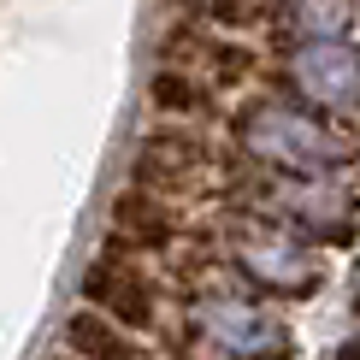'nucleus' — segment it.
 <instances>
[{
  "mask_svg": "<svg viewBox=\"0 0 360 360\" xmlns=\"http://www.w3.org/2000/svg\"><path fill=\"white\" fill-rule=\"evenodd\" d=\"M224 160L231 154H224L201 124H166V118H160L142 136L136 160H130V184L160 189V195H172V201H195V195L224 172Z\"/></svg>",
  "mask_w": 360,
  "mask_h": 360,
  "instance_id": "20e7f679",
  "label": "nucleus"
},
{
  "mask_svg": "<svg viewBox=\"0 0 360 360\" xmlns=\"http://www.w3.org/2000/svg\"><path fill=\"white\" fill-rule=\"evenodd\" d=\"M53 360H71V354H53Z\"/></svg>",
  "mask_w": 360,
  "mask_h": 360,
  "instance_id": "4468645a",
  "label": "nucleus"
},
{
  "mask_svg": "<svg viewBox=\"0 0 360 360\" xmlns=\"http://www.w3.org/2000/svg\"><path fill=\"white\" fill-rule=\"evenodd\" d=\"M172 12H184V24L219 30V36H248V30L272 24V0H172Z\"/></svg>",
  "mask_w": 360,
  "mask_h": 360,
  "instance_id": "9b49d317",
  "label": "nucleus"
},
{
  "mask_svg": "<svg viewBox=\"0 0 360 360\" xmlns=\"http://www.w3.org/2000/svg\"><path fill=\"white\" fill-rule=\"evenodd\" d=\"M231 130H236V148H243L248 160L278 166V172H302V177L331 172V166H342V154H349V148H342L307 107H295V101H272V95L236 107Z\"/></svg>",
  "mask_w": 360,
  "mask_h": 360,
  "instance_id": "f03ea898",
  "label": "nucleus"
},
{
  "mask_svg": "<svg viewBox=\"0 0 360 360\" xmlns=\"http://www.w3.org/2000/svg\"><path fill=\"white\" fill-rule=\"evenodd\" d=\"M290 213L302 219L307 231H342V224H349V207H342L337 189H302V195H290Z\"/></svg>",
  "mask_w": 360,
  "mask_h": 360,
  "instance_id": "ddd939ff",
  "label": "nucleus"
},
{
  "mask_svg": "<svg viewBox=\"0 0 360 360\" xmlns=\"http://www.w3.org/2000/svg\"><path fill=\"white\" fill-rule=\"evenodd\" d=\"M295 24H302V41H342L349 0H295Z\"/></svg>",
  "mask_w": 360,
  "mask_h": 360,
  "instance_id": "f8f14e48",
  "label": "nucleus"
},
{
  "mask_svg": "<svg viewBox=\"0 0 360 360\" xmlns=\"http://www.w3.org/2000/svg\"><path fill=\"white\" fill-rule=\"evenodd\" d=\"M77 295H83L89 313L124 325L130 337H148V342L172 337L177 313L166 307V283L154 278V266H148V260H136V254H124V248H101L95 260L83 266Z\"/></svg>",
  "mask_w": 360,
  "mask_h": 360,
  "instance_id": "7ed1b4c3",
  "label": "nucleus"
},
{
  "mask_svg": "<svg viewBox=\"0 0 360 360\" xmlns=\"http://www.w3.org/2000/svg\"><path fill=\"white\" fill-rule=\"evenodd\" d=\"M231 260H236V272L248 283L278 290V295H307L313 278H319L307 243L290 236V231H272V224H243V231L231 236Z\"/></svg>",
  "mask_w": 360,
  "mask_h": 360,
  "instance_id": "423d86ee",
  "label": "nucleus"
},
{
  "mask_svg": "<svg viewBox=\"0 0 360 360\" xmlns=\"http://www.w3.org/2000/svg\"><path fill=\"white\" fill-rule=\"evenodd\" d=\"M290 83L325 112L354 107L360 101V48H349V41H302L290 53Z\"/></svg>",
  "mask_w": 360,
  "mask_h": 360,
  "instance_id": "6e6552de",
  "label": "nucleus"
},
{
  "mask_svg": "<svg viewBox=\"0 0 360 360\" xmlns=\"http://www.w3.org/2000/svg\"><path fill=\"white\" fill-rule=\"evenodd\" d=\"M148 101H154V112L166 118V124H213V118H224V95L219 89L189 77V71H177V65H154Z\"/></svg>",
  "mask_w": 360,
  "mask_h": 360,
  "instance_id": "9d476101",
  "label": "nucleus"
},
{
  "mask_svg": "<svg viewBox=\"0 0 360 360\" xmlns=\"http://www.w3.org/2000/svg\"><path fill=\"white\" fill-rule=\"evenodd\" d=\"M59 354H71V360H166L148 337H130L124 325L101 319L89 307H77L59 325Z\"/></svg>",
  "mask_w": 360,
  "mask_h": 360,
  "instance_id": "1a4fd4ad",
  "label": "nucleus"
},
{
  "mask_svg": "<svg viewBox=\"0 0 360 360\" xmlns=\"http://www.w3.org/2000/svg\"><path fill=\"white\" fill-rule=\"evenodd\" d=\"M172 337L189 360H283L290 331L272 307L248 302L236 290H189L172 319Z\"/></svg>",
  "mask_w": 360,
  "mask_h": 360,
  "instance_id": "f257e3e1",
  "label": "nucleus"
},
{
  "mask_svg": "<svg viewBox=\"0 0 360 360\" xmlns=\"http://www.w3.org/2000/svg\"><path fill=\"white\" fill-rule=\"evenodd\" d=\"M160 65H177V71H189V77L213 83L219 95H231V89H243L254 71H260V59H254L248 41H231V36L201 30V24H177V30L160 36Z\"/></svg>",
  "mask_w": 360,
  "mask_h": 360,
  "instance_id": "0eeeda50",
  "label": "nucleus"
},
{
  "mask_svg": "<svg viewBox=\"0 0 360 360\" xmlns=\"http://www.w3.org/2000/svg\"><path fill=\"white\" fill-rule=\"evenodd\" d=\"M189 243V213L184 201L160 189H142V184H124L107 207V248H124L148 260V254H177Z\"/></svg>",
  "mask_w": 360,
  "mask_h": 360,
  "instance_id": "39448f33",
  "label": "nucleus"
}]
</instances>
